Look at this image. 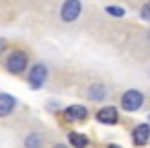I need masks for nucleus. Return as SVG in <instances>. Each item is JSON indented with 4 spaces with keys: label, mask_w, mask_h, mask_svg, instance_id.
<instances>
[{
    "label": "nucleus",
    "mask_w": 150,
    "mask_h": 148,
    "mask_svg": "<svg viewBox=\"0 0 150 148\" xmlns=\"http://www.w3.org/2000/svg\"><path fill=\"white\" fill-rule=\"evenodd\" d=\"M144 93L142 91H138V89H127L123 95H121V99H119V107L123 109V111H127V113H136V111H140L142 109V105H144Z\"/></svg>",
    "instance_id": "nucleus-1"
},
{
    "label": "nucleus",
    "mask_w": 150,
    "mask_h": 148,
    "mask_svg": "<svg viewBox=\"0 0 150 148\" xmlns=\"http://www.w3.org/2000/svg\"><path fill=\"white\" fill-rule=\"evenodd\" d=\"M27 66H29V56H27L23 50H15V52H11L8 58H6V62H4L6 72L15 74V76L23 74V72L27 70Z\"/></svg>",
    "instance_id": "nucleus-2"
},
{
    "label": "nucleus",
    "mask_w": 150,
    "mask_h": 148,
    "mask_svg": "<svg viewBox=\"0 0 150 148\" xmlns=\"http://www.w3.org/2000/svg\"><path fill=\"white\" fill-rule=\"evenodd\" d=\"M47 74H50V70H47V66H45L43 62L33 64L31 70H29V74H27V82H29V86H31L33 91H39V89L45 84Z\"/></svg>",
    "instance_id": "nucleus-3"
},
{
    "label": "nucleus",
    "mask_w": 150,
    "mask_h": 148,
    "mask_svg": "<svg viewBox=\"0 0 150 148\" xmlns=\"http://www.w3.org/2000/svg\"><path fill=\"white\" fill-rule=\"evenodd\" d=\"M82 13V2L80 0H64V4L60 8V19L64 23H74Z\"/></svg>",
    "instance_id": "nucleus-4"
},
{
    "label": "nucleus",
    "mask_w": 150,
    "mask_h": 148,
    "mask_svg": "<svg viewBox=\"0 0 150 148\" xmlns=\"http://www.w3.org/2000/svg\"><path fill=\"white\" fill-rule=\"evenodd\" d=\"M95 119L103 125H117L119 123V109L113 105H105L95 113Z\"/></svg>",
    "instance_id": "nucleus-5"
},
{
    "label": "nucleus",
    "mask_w": 150,
    "mask_h": 148,
    "mask_svg": "<svg viewBox=\"0 0 150 148\" xmlns=\"http://www.w3.org/2000/svg\"><path fill=\"white\" fill-rule=\"evenodd\" d=\"M148 142H150V123L144 121V123L134 125V130H132V144L136 148H142Z\"/></svg>",
    "instance_id": "nucleus-6"
},
{
    "label": "nucleus",
    "mask_w": 150,
    "mask_h": 148,
    "mask_svg": "<svg viewBox=\"0 0 150 148\" xmlns=\"http://www.w3.org/2000/svg\"><path fill=\"white\" fill-rule=\"evenodd\" d=\"M64 119L66 121H84L88 117V109L80 103H74V105H68L64 111H62Z\"/></svg>",
    "instance_id": "nucleus-7"
},
{
    "label": "nucleus",
    "mask_w": 150,
    "mask_h": 148,
    "mask_svg": "<svg viewBox=\"0 0 150 148\" xmlns=\"http://www.w3.org/2000/svg\"><path fill=\"white\" fill-rule=\"evenodd\" d=\"M86 97L95 103H103L107 99V86L103 82H91V86L86 89Z\"/></svg>",
    "instance_id": "nucleus-8"
},
{
    "label": "nucleus",
    "mask_w": 150,
    "mask_h": 148,
    "mask_svg": "<svg viewBox=\"0 0 150 148\" xmlns=\"http://www.w3.org/2000/svg\"><path fill=\"white\" fill-rule=\"evenodd\" d=\"M17 107V99L8 93H0V117H8Z\"/></svg>",
    "instance_id": "nucleus-9"
},
{
    "label": "nucleus",
    "mask_w": 150,
    "mask_h": 148,
    "mask_svg": "<svg viewBox=\"0 0 150 148\" xmlns=\"http://www.w3.org/2000/svg\"><path fill=\"white\" fill-rule=\"evenodd\" d=\"M43 144H45V136L41 132H29L23 140L25 148H43Z\"/></svg>",
    "instance_id": "nucleus-10"
},
{
    "label": "nucleus",
    "mask_w": 150,
    "mask_h": 148,
    "mask_svg": "<svg viewBox=\"0 0 150 148\" xmlns=\"http://www.w3.org/2000/svg\"><path fill=\"white\" fill-rule=\"evenodd\" d=\"M68 144L70 148H88V138L82 132H68Z\"/></svg>",
    "instance_id": "nucleus-11"
},
{
    "label": "nucleus",
    "mask_w": 150,
    "mask_h": 148,
    "mask_svg": "<svg viewBox=\"0 0 150 148\" xmlns=\"http://www.w3.org/2000/svg\"><path fill=\"white\" fill-rule=\"evenodd\" d=\"M105 11H107V15H111L113 19H121V17H125V11H123L121 6H113V4H109Z\"/></svg>",
    "instance_id": "nucleus-12"
},
{
    "label": "nucleus",
    "mask_w": 150,
    "mask_h": 148,
    "mask_svg": "<svg viewBox=\"0 0 150 148\" xmlns=\"http://www.w3.org/2000/svg\"><path fill=\"white\" fill-rule=\"evenodd\" d=\"M140 17H142L144 21H150V0H148V2H144V6L140 8Z\"/></svg>",
    "instance_id": "nucleus-13"
},
{
    "label": "nucleus",
    "mask_w": 150,
    "mask_h": 148,
    "mask_svg": "<svg viewBox=\"0 0 150 148\" xmlns=\"http://www.w3.org/2000/svg\"><path fill=\"white\" fill-rule=\"evenodd\" d=\"M6 50H8V41H6L4 37H0V56H2Z\"/></svg>",
    "instance_id": "nucleus-14"
},
{
    "label": "nucleus",
    "mask_w": 150,
    "mask_h": 148,
    "mask_svg": "<svg viewBox=\"0 0 150 148\" xmlns=\"http://www.w3.org/2000/svg\"><path fill=\"white\" fill-rule=\"evenodd\" d=\"M52 148H70V146H66V144H54Z\"/></svg>",
    "instance_id": "nucleus-15"
},
{
    "label": "nucleus",
    "mask_w": 150,
    "mask_h": 148,
    "mask_svg": "<svg viewBox=\"0 0 150 148\" xmlns=\"http://www.w3.org/2000/svg\"><path fill=\"white\" fill-rule=\"evenodd\" d=\"M105 148H121V146H119V144H107Z\"/></svg>",
    "instance_id": "nucleus-16"
},
{
    "label": "nucleus",
    "mask_w": 150,
    "mask_h": 148,
    "mask_svg": "<svg viewBox=\"0 0 150 148\" xmlns=\"http://www.w3.org/2000/svg\"><path fill=\"white\" fill-rule=\"evenodd\" d=\"M148 121H150V115H148Z\"/></svg>",
    "instance_id": "nucleus-17"
},
{
    "label": "nucleus",
    "mask_w": 150,
    "mask_h": 148,
    "mask_svg": "<svg viewBox=\"0 0 150 148\" xmlns=\"http://www.w3.org/2000/svg\"><path fill=\"white\" fill-rule=\"evenodd\" d=\"M148 74H150V70H148Z\"/></svg>",
    "instance_id": "nucleus-18"
}]
</instances>
